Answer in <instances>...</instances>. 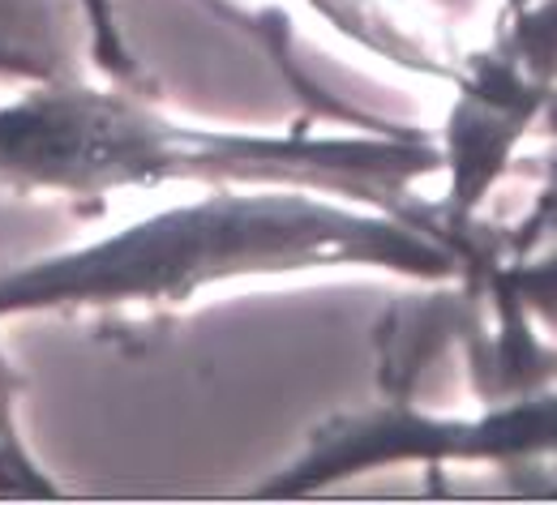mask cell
<instances>
[{"instance_id":"obj_1","label":"cell","mask_w":557,"mask_h":505,"mask_svg":"<svg viewBox=\"0 0 557 505\" xmlns=\"http://www.w3.org/2000/svg\"><path fill=\"white\" fill-rule=\"evenodd\" d=\"M463 262L455 231L437 218L326 189L214 185L0 270V326L48 313L163 317L227 291L313 275L446 283Z\"/></svg>"},{"instance_id":"obj_2","label":"cell","mask_w":557,"mask_h":505,"mask_svg":"<svg viewBox=\"0 0 557 505\" xmlns=\"http://www.w3.org/2000/svg\"><path fill=\"white\" fill-rule=\"evenodd\" d=\"M433 176L437 134L373 116L331 129L214 125L163 108L154 86L103 73L26 86L0 103V189L22 198L99 206L121 193L296 185L442 223L420 193Z\"/></svg>"},{"instance_id":"obj_3","label":"cell","mask_w":557,"mask_h":505,"mask_svg":"<svg viewBox=\"0 0 557 505\" xmlns=\"http://www.w3.org/2000/svg\"><path fill=\"white\" fill-rule=\"evenodd\" d=\"M318 26L344 39L373 65L420 77V81H455L459 56L450 35L429 0H296Z\"/></svg>"},{"instance_id":"obj_4","label":"cell","mask_w":557,"mask_h":505,"mask_svg":"<svg viewBox=\"0 0 557 505\" xmlns=\"http://www.w3.org/2000/svg\"><path fill=\"white\" fill-rule=\"evenodd\" d=\"M95 70L77 0H0V81L44 86Z\"/></svg>"},{"instance_id":"obj_5","label":"cell","mask_w":557,"mask_h":505,"mask_svg":"<svg viewBox=\"0 0 557 505\" xmlns=\"http://www.w3.org/2000/svg\"><path fill=\"white\" fill-rule=\"evenodd\" d=\"M82 4V17H86V30H90V56H95V70L112 81H129V86H150L146 70L138 65L129 39H125V26H121V9L116 0H77ZM207 9L223 13L232 26H245V13L232 4V0H202Z\"/></svg>"},{"instance_id":"obj_6","label":"cell","mask_w":557,"mask_h":505,"mask_svg":"<svg viewBox=\"0 0 557 505\" xmlns=\"http://www.w3.org/2000/svg\"><path fill=\"white\" fill-rule=\"evenodd\" d=\"M0 493H57V484L44 480L39 463L30 458L22 425H17V399L9 390H0Z\"/></svg>"},{"instance_id":"obj_7","label":"cell","mask_w":557,"mask_h":505,"mask_svg":"<svg viewBox=\"0 0 557 505\" xmlns=\"http://www.w3.org/2000/svg\"><path fill=\"white\" fill-rule=\"evenodd\" d=\"M0 390H9L17 399V373H13V364L4 356V348H0Z\"/></svg>"}]
</instances>
